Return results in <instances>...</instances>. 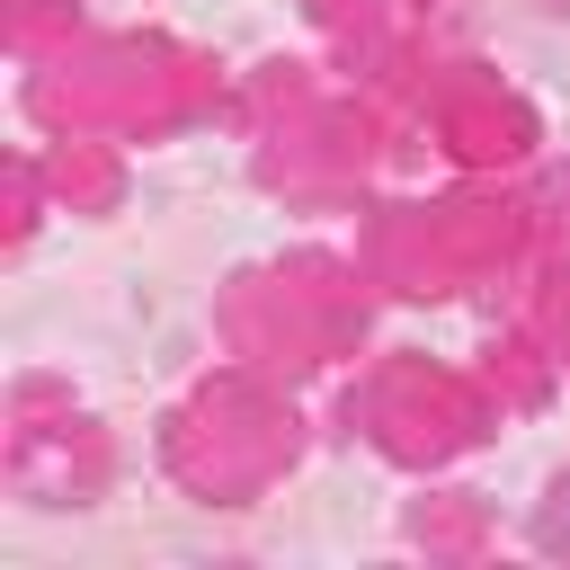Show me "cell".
Here are the masks:
<instances>
[{"label":"cell","mask_w":570,"mask_h":570,"mask_svg":"<svg viewBox=\"0 0 570 570\" xmlns=\"http://www.w3.org/2000/svg\"><path fill=\"white\" fill-rule=\"evenodd\" d=\"M543 543L552 552H570V472L552 481V499H543Z\"/></svg>","instance_id":"cell-1"}]
</instances>
